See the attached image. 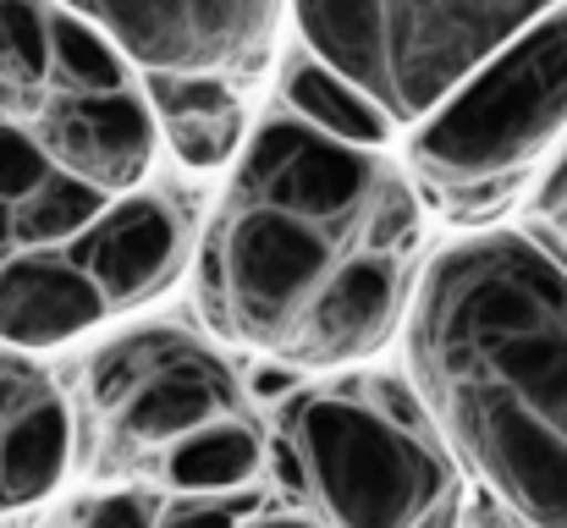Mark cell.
<instances>
[{"mask_svg":"<svg viewBox=\"0 0 567 528\" xmlns=\"http://www.w3.org/2000/svg\"><path fill=\"white\" fill-rule=\"evenodd\" d=\"M402 320L446 457L513 528H567V259L535 231L457 237Z\"/></svg>","mask_w":567,"mask_h":528,"instance_id":"6da1fadb","label":"cell"},{"mask_svg":"<svg viewBox=\"0 0 567 528\" xmlns=\"http://www.w3.org/2000/svg\"><path fill=\"white\" fill-rule=\"evenodd\" d=\"M419 253V198L370 144H342L292 111L248 138L198 253V309L231 348L281 358L298 320L370 259Z\"/></svg>","mask_w":567,"mask_h":528,"instance_id":"7a4b0ae2","label":"cell"},{"mask_svg":"<svg viewBox=\"0 0 567 528\" xmlns=\"http://www.w3.org/2000/svg\"><path fill=\"white\" fill-rule=\"evenodd\" d=\"M276 468L331 528H452L457 474L402 380L287 391Z\"/></svg>","mask_w":567,"mask_h":528,"instance_id":"3957f363","label":"cell"},{"mask_svg":"<svg viewBox=\"0 0 567 528\" xmlns=\"http://www.w3.org/2000/svg\"><path fill=\"white\" fill-rule=\"evenodd\" d=\"M563 0H292L303 50L375 100L391 127L424 122L480 61Z\"/></svg>","mask_w":567,"mask_h":528,"instance_id":"277c9868","label":"cell"},{"mask_svg":"<svg viewBox=\"0 0 567 528\" xmlns=\"http://www.w3.org/2000/svg\"><path fill=\"white\" fill-rule=\"evenodd\" d=\"M413 166L446 193L518 176L567 133V0L480 61L424 122Z\"/></svg>","mask_w":567,"mask_h":528,"instance_id":"5b68a950","label":"cell"},{"mask_svg":"<svg viewBox=\"0 0 567 528\" xmlns=\"http://www.w3.org/2000/svg\"><path fill=\"white\" fill-rule=\"evenodd\" d=\"M94 22L138 72H259L287 0H55Z\"/></svg>","mask_w":567,"mask_h":528,"instance_id":"8992f818","label":"cell"},{"mask_svg":"<svg viewBox=\"0 0 567 528\" xmlns=\"http://www.w3.org/2000/svg\"><path fill=\"white\" fill-rule=\"evenodd\" d=\"M237 407H243L237 374L204 342L177 331V342L161 352L133 380V391L100 418H105L111 457L127 463V457H144V452H166L172 441H183V435L215 424V418H231Z\"/></svg>","mask_w":567,"mask_h":528,"instance_id":"52a82bcc","label":"cell"},{"mask_svg":"<svg viewBox=\"0 0 567 528\" xmlns=\"http://www.w3.org/2000/svg\"><path fill=\"white\" fill-rule=\"evenodd\" d=\"M155 133L161 127L150 100L127 83L105 94H72V89L50 94L33 138L55 172L100 187L105 198H122L155 166Z\"/></svg>","mask_w":567,"mask_h":528,"instance_id":"ba28073f","label":"cell"},{"mask_svg":"<svg viewBox=\"0 0 567 528\" xmlns=\"http://www.w3.org/2000/svg\"><path fill=\"white\" fill-rule=\"evenodd\" d=\"M78 253H66L72 265H83V276L100 287L105 309H133L150 303L155 292L172 287V276L183 270V215L172 198L138 193V198H111L100 209V220L89 231L72 237Z\"/></svg>","mask_w":567,"mask_h":528,"instance_id":"9c48e42d","label":"cell"},{"mask_svg":"<svg viewBox=\"0 0 567 528\" xmlns=\"http://www.w3.org/2000/svg\"><path fill=\"white\" fill-rule=\"evenodd\" d=\"M100 287L55 248H28L0 265V342L22 352H44L78 342L105 320Z\"/></svg>","mask_w":567,"mask_h":528,"instance_id":"30bf717a","label":"cell"},{"mask_svg":"<svg viewBox=\"0 0 567 528\" xmlns=\"http://www.w3.org/2000/svg\"><path fill=\"white\" fill-rule=\"evenodd\" d=\"M144 100L172 144V155L188 172H220L237 161L248 138L243 100L231 94V77L215 72H144Z\"/></svg>","mask_w":567,"mask_h":528,"instance_id":"8fae6325","label":"cell"},{"mask_svg":"<svg viewBox=\"0 0 567 528\" xmlns=\"http://www.w3.org/2000/svg\"><path fill=\"white\" fill-rule=\"evenodd\" d=\"M72 463V413L61 396L39 391L33 402L0 418V513L44 501Z\"/></svg>","mask_w":567,"mask_h":528,"instance_id":"7c38bea8","label":"cell"},{"mask_svg":"<svg viewBox=\"0 0 567 528\" xmlns=\"http://www.w3.org/2000/svg\"><path fill=\"white\" fill-rule=\"evenodd\" d=\"M281 100H287V111L298 122H309V127H320V133H331L342 144H370V149H380L385 133H391V122H385V111H380L375 100H364L342 72H331L309 50H298L281 66Z\"/></svg>","mask_w":567,"mask_h":528,"instance_id":"4fadbf2b","label":"cell"},{"mask_svg":"<svg viewBox=\"0 0 567 528\" xmlns=\"http://www.w3.org/2000/svg\"><path fill=\"white\" fill-rule=\"evenodd\" d=\"M259 468V435L231 413L166 446V479L188 496H226L243 490Z\"/></svg>","mask_w":567,"mask_h":528,"instance_id":"5bb4252c","label":"cell"},{"mask_svg":"<svg viewBox=\"0 0 567 528\" xmlns=\"http://www.w3.org/2000/svg\"><path fill=\"white\" fill-rule=\"evenodd\" d=\"M105 204L111 198L100 187H89V182H78V176L50 166L33 193H22L11 204V242H22V248H61L78 231H89Z\"/></svg>","mask_w":567,"mask_h":528,"instance_id":"9a60e30c","label":"cell"},{"mask_svg":"<svg viewBox=\"0 0 567 528\" xmlns=\"http://www.w3.org/2000/svg\"><path fill=\"white\" fill-rule=\"evenodd\" d=\"M50 77L72 94H105V89H127L133 66L94 22L55 6L50 11Z\"/></svg>","mask_w":567,"mask_h":528,"instance_id":"2e32d148","label":"cell"},{"mask_svg":"<svg viewBox=\"0 0 567 528\" xmlns=\"http://www.w3.org/2000/svg\"><path fill=\"white\" fill-rule=\"evenodd\" d=\"M50 83V6L0 0V89L33 100Z\"/></svg>","mask_w":567,"mask_h":528,"instance_id":"e0dca14e","label":"cell"},{"mask_svg":"<svg viewBox=\"0 0 567 528\" xmlns=\"http://www.w3.org/2000/svg\"><path fill=\"white\" fill-rule=\"evenodd\" d=\"M44 172H50V161H44L39 138L0 122V204H17L22 193H33L44 182Z\"/></svg>","mask_w":567,"mask_h":528,"instance_id":"ac0fdd59","label":"cell"},{"mask_svg":"<svg viewBox=\"0 0 567 528\" xmlns=\"http://www.w3.org/2000/svg\"><path fill=\"white\" fill-rule=\"evenodd\" d=\"M155 501L150 496H133V490H116V496H100L89 507L83 528H155Z\"/></svg>","mask_w":567,"mask_h":528,"instance_id":"d6986e66","label":"cell"},{"mask_svg":"<svg viewBox=\"0 0 567 528\" xmlns=\"http://www.w3.org/2000/svg\"><path fill=\"white\" fill-rule=\"evenodd\" d=\"M243 501H188L166 518H155V528H237Z\"/></svg>","mask_w":567,"mask_h":528,"instance_id":"ffe728a7","label":"cell"},{"mask_svg":"<svg viewBox=\"0 0 567 528\" xmlns=\"http://www.w3.org/2000/svg\"><path fill=\"white\" fill-rule=\"evenodd\" d=\"M44 385H33L22 369H0V418L11 413V407H22V402H33Z\"/></svg>","mask_w":567,"mask_h":528,"instance_id":"44dd1931","label":"cell"},{"mask_svg":"<svg viewBox=\"0 0 567 528\" xmlns=\"http://www.w3.org/2000/svg\"><path fill=\"white\" fill-rule=\"evenodd\" d=\"M292 363H281V369H254V380H248V391L254 396H287L292 391Z\"/></svg>","mask_w":567,"mask_h":528,"instance_id":"7402d4cb","label":"cell"},{"mask_svg":"<svg viewBox=\"0 0 567 528\" xmlns=\"http://www.w3.org/2000/svg\"><path fill=\"white\" fill-rule=\"evenodd\" d=\"M540 209H546V215H567V161H563V172L546 182V193H540Z\"/></svg>","mask_w":567,"mask_h":528,"instance_id":"603a6c76","label":"cell"},{"mask_svg":"<svg viewBox=\"0 0 567 528\" xmlns=\"http://www.w3.org/2000/svg\"><path fill=\"white\" fill-rule=\"evenodd\" d=\"M254 528H320V524H309V518H265V524H254Z\"/></svg>","mask_w":567,"mask_h":528,"instance_id":"cb8c5ba5","label":"cell"},{"mask_svg":"<svg viewBox=\"0 0 567 528\" xmlns=\"http://www.w3.org/2000/svg\"><path fill=\"white\" fill-rule=\"evenodd\" d=\"M6 242H11V204H0V253H6Z\"/></svg>","mask_w":567,"mask_h":528,"instance_id":"d4e9b609","label":"cell"}]
</instances>
